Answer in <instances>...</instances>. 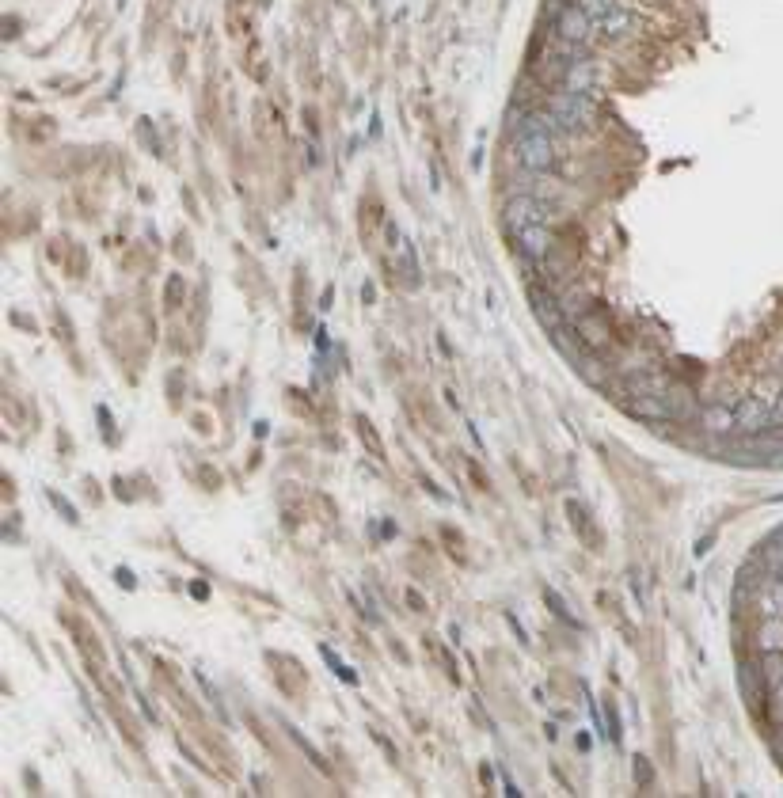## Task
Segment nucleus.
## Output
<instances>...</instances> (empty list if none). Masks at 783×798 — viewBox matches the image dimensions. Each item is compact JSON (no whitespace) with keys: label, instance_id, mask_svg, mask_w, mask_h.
I'll return each instance as SVG.
<instances>
[{"label":"nucleus","instance_id":"1","mask_svg":"<svg viewBox=\"0 0 783 798\" xmlns=\"http://www.w3.org/2000/svg\"><path fill=\"white\" fill-rule=\"evenodd\" d=\"M624 411L631 418H643V422H685L692 415V392L688 388H677V384H666L650 396H631L624 403Z\"/></svg>","mask_w":783,"mask_h":798},{"label":"nucleus","instance_id":"2","mask_svg":"<svg viewBox=\"0 0 783 798\" xmlns=\"http://www.w3.org/2000/svg\"><path fill=\"white\" fill-rule=\"evenodd\" d=\"M544 111L563 126V133H586L597 126V103H593V95L555 88V92L544 99Z\"/></svg>","mask_w":783,"mask_h":798},{"label":"nucleus","instance_id":"3","mask_svg":"<svg viewBox=\"0 0 783 798\" xmlns=\"http://www.w3.org/2000/svg\"><path fill=\"white\" fill-rule=\"evenodd\" d=\"M552 31L563 46H574V50H582V54H590V46L597 42V27H593V19L582 12V4H563L552 16Z\"/></svg>","mask_w":783,"mask_h":798},{"label":"nucleus","instance_id":"4","mask_svg":"<svg viewBox=\"0 0 783 798\" xmlns=\"http://www.w3.org/2000/svg\"><path fill=\"white\" fill-rule=\"evenodd\" d=\"M578 4L593 19L597 38H624L635 27V12L624 0H578Z\"/></svg>","mask_w":783,"mask_h":798},{"label":"nucleus","instance_id":"5","mask_svg":"<svg viewBox=\"0 0 783 798\" xmlns=\"http://www.w3.org/2000/svg\"><path fill=\"white\" fill-rule=\"evenodd\" d=\"M517 164L533 175H548L555 168V133L536 130V133H517Z\"/></svg>","mask_w":783,"mask_h":798},{"label":"nucleus","instance_id":"6","mask_svg":"<svg viewBox=\"0 0 783 798\" xmlns=\"http://www.w3.org/2000/svg\"><path fill=\"white\" fill-rule=\"evenodd\" d=\"M529 225H552L555 228V213L548 202H540L536 194H517L506 202V228H510V236L521 232V228Z\"/></svg>","mask_w":783,"mask_h":798},{"label":"nucleus","instance_id":"7","mask_svg":"<svg viewBox=\"0 0 783 798\" xmlns=\"http://www.w3.org/2000/svg\"><path fill=\"white\" fill-rule=\"evenodd\" d=\"M514 244L521 251V259L529 266H540L555 251V228L552 225H529L514 232Z\"/></svg>","mask_w":783,"mask_h":798},{"label":"nucleus","instance_id":"8","mask_svg":"<svg viewBox=\"0 0 783 798\" xmlns=\"http://www.w3.org/2000/svg\"><path fill=\"white\" fill-rule=\"evenodd\" d=\"M571 327H574V339L582 342L586 350H605L609 346V339H612V327H609V320H605V312L601 308H590V312H582V316H574L571 320Z\"/></svg>","mask_w":783,"mask_h":798},{"label":"nucleus","instance_id":"9","mask_svg":"<svg viewBox=\"0 0 783 798\" xmlns=\"http://www.w3.org/2000/svg\"><path fill=\"white\" fill-rule=\"evenodd\" d=\"M734 422L742 434H764L772 426V399L768 396H742L734 407Z\"/></svg>","mask_w":783,"mask_h":798},{"label":"nucleus","instance_id":"10","mask_svg":"<svg viewBox=\"0 0 783 798\" xmlns=\"http://www.w3.org/2000/svg\"><path fill=\"white\" fill-rule=\"evenodd\" d=\"M597 80H601V73H597V61H593V57L586 54V57H574L571 65H567V76H563V84H559V88H567V92L593 95Z\"/></svg>","mask_w":783,"mask_h":798},{"label":"nucleus","instance_id":"11","mask_svg":"<svg viewBox=\"0 0 783 798\" xmlns=\"http://www.w3.org/2000/svg\"><path fill=\"white\" fill-rule=\"evenodd\" d=\"M567 517H571V529L578 532V540H582L586 548H590V551L601 548V529L593 525L590 510H586L582 502H574V498H571V502H567Z\"/></svg>","mask_w":783,"mask_h":798},{"label":"nucleus","instance_id":"12","mask_svg":"<svg viewBox=\"0 0 783 798\" xmlns=\"http://www.w3.org/2000/svg\"><path fill=\"white\" fill-rule=\"evenodd\" d=\"M711 434H726V430H738V422H734V407H726V403H711L704 407V415H700Z\"/></svg>","mask_w":783,"mask_h":798},{"label":"nucleus","instance_id":"13","mask_svg":"<svg viewBox=\"0 0 783 798\" xmlns=\"http://www.w3.org/2000/svg\"><path fill=\"white\" fill-rule=\"evenodd\" d=\"M742 692L749 700H757V696L768 692V688H764V677L757 673V665H742Z\"/></svg>","mask_w":783,"mask_h":798},{"label":"nucleus","instance_id":"14","mask_svg":"<svg viewBox=\"0 0 783 798\" xmlns=\"http://www.w3.org/2000/svg\"><path fill=\"white\" fill-rule=\"evenodd\" d=\"M544 601L552 605V612H555V616H559V620H567V624L578 627V620H574V612H571V608H567V601H563V597H559V593H555L552 586L544 589Z\"/></svg>","mask_w":783,"mask_h":798},{"label":"nucleus","instance_id":"15","mask_svg":"<svg viewBox=\"0 0 783 798\" xmlns=\"http://www.w3.org/2000/svg\"><path fill=\"white\" fill-rule=\"evenodd\" d=\"M764 646H768V650H783V624H768L764 627Z\"/></svg>","mask_w":783,"mask_h":798},{"label":"nucleus","instance_id":"16","mask_svg":"<svg viewBox=\"0 0 783 798\" xmlns=\"http://www.w3.org/2000/svg\"><path fill=\"white\" fill-rule=\"evenodd\" d=\"M635 783H639V787H650V783H654V772H650L647 757H635Z\"/></svg>","mask_w":783,"mask_h":798},{"label":"nucleus","instance_id":"17","mask_svg":"<svg viewBox=\"0 0 783 798\" xmlns=\"http://www.w3.org/2000/svg\"><path fill=\"white\" fill-rule=\"evenodd\" d=\"M358 434L365 437V445H369V453H373V456H381V441H377V434H373V426H369V422H365V418H362V422H358Z\"/></svg>","mask_w":783,"mask_h":798},{"label":"nucleus","instance_id":"18","mask_svg":"<svg viewBox=\"0 0 783 798\" xmlns=\"http://www.w3.org/2000/svg\"><path fill=\"white\" fill-rule=\"evenodd\" d=\"M768 567H772V574L783 582V551H768Z\"/></svg>","mask_w":783,"mask_h":798},{"label":"nucleus","instance_id":"19","mask_svg":"<svg viewBox=\"0 0 783 798\" xmlns=\"http://www.w3.org/2000/svg\"><path fill=\"white\" fill-rule=\"evenodd\" d=\"M407 601H411V605H415V608H426V601H422V597H419V593H415V589L407 593Z\"/></svg>","mask_w":783,"mask_h":798}]
</instances>
